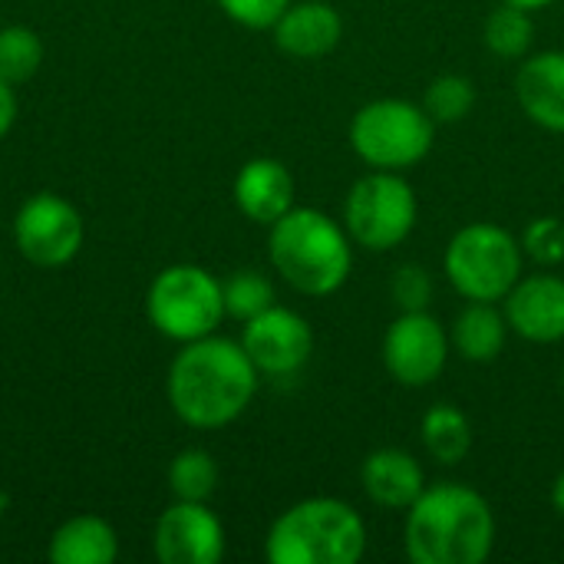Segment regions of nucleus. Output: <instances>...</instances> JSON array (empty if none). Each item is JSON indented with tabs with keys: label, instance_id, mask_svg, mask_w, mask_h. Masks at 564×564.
Here are the masks:
<instances>
[{
	"label": "nucleus",
	"instance_id": "f257e3e1",
	"mask_svg": "<svg viewBox=\"0 0 564 564\" xmlns=\"http://www.w3.org/2000/svg\"><path fill=\"white\" fill-rule=\"evenodd\" d=\"M258 367L241 340L202 337L185 344L169 370V403L175 416L195 430H221L235 423L258 393Z\"/></svg>",
	"mask_w": 564,
	"mask_h": 564
},
{
	"label": "nucleus",
	"instance_id": "f03ea898",
	"mask_svg": "<svg viewBox=\"0 0 564 564\" xmlns=\"http://www.w3.org/2000/svg\"><path fill=\"white\" fill-rule=\"evenodd\" d=\"M403 549L413 564H482L496 549V516L463 482L426 486L406 509Z\"/></svg>",
	"mask_w": 564,
	"mask_h": 564
},
{
	"label": "nucleus",
	"instance_id": "7ed1b4c3",
	"mask_svg": "<svg viewBox=\"0 0 564 564\" xmlns=\"http://www.w3.org/2000/svg\"><path fill=\"white\" fill-rule=\"evenodd\" d=\"M344 225L317 208H291L271 225L268 258L274 271L304 297L337 294L354 268V248Z\"/></svg>",
	"mask_w": 564,
	"mask_h": 564
},
{
	"label": "nucleus",
	"instance_id": "20e7f679",
	"mask_svg": "<svg viewBox=\"0 0 564 564\" xmlns=\"http://www.w3.org/2000/svg\"><path fill=\"white\" fill-rule=\"evenodd\" d=\"M264 555L271 564H357L367 555V525L350 502L314 496L274 519Z\"/></svg>",
	"mask_w": 564,
	"mask_h": 564
},
{
	"label": "nucleus",
	"instance_id": "39448f33",
	"mask_svg": "<svg viewBox=\"0 0 564 564\" xmlns=\"http://www.w3.org/2000/svg\"><path fill=\"white\" fill-rule=\"evenodd\" d=\"M522 264H525L522 241L496 221L463 225L449 238L443 254V271L466 301L502 304V297L522 278Z\"/></svg>",
	"mask_w": 564,
	"mask_h": 564
},
{
	"label": "nucleus",
	"instance_id": "423d86ee",
	"mask_svg": "<svg viewBox=\"0 0 564 564\" xmlns=\"http://www.w3.org/2000/svg\"><path fill=\"white\" fill-rule=\"evenodd\" d=\"M436 122L406 99H373L350 119V145L370 169L406 172L433 149Z\"/></svg>",
	"mask_w": 564,
	"mask_h": 564
},
{
	"label": "nucleus",
	"instance_id": "0eeeda50",
	"mask_svg": "<svg viewBox=\"0 0 564 564\" xmlns=\"http://www.w3.org/2000/svg\"><path fill=\"white\" fill-rule=\"evenodd\" d=\"M420 218L416 192L403 178V172L373 169L357 178L344 198V228L354 245L367 251H393L400 248Z\"/></svg>",
	"mask_w": 564,
	"mask_h": 564
},
{
	"label": "nucleus",
	"instance_id": "6e6552de",
	"mask_svg": "<svg viewBox=\"0 0 564 564\" xmlns=\"http://www.w3.org/2000/svg\"><path fill=\"white\" fill-rule=\"evenodd\" d=\"M145 314L169 340H202L215 334L225 317L221 281L198 264H172L152 281L145 294Z\"/></svg>",
	"mask_w": 564,
	"mask_h": 564
},
{
	"label": "nucleus",
	"instance_id": "1a4fd4ad",
	"mask_svg": "<svg viewBox=\"0 0 564 564\" xmlns=\"http://www.w3.org/2000/svg\"><path fill=\"white\" fill-rule=\"evenodd\" d=\"M449 330L430 311H400V317L383 334V367L387 373L410 390H423L446 370L449 360Z\"/></svg>",
	"mask_w": 564,
	"mask_h": 564
},
{
	"label": "nucleus",
	"instance_id": "9d476101",
	"mask_svg": "<svg viewBox=\"0 0 564 564\" xmlns=\"http://www.w3.org/2000/svg\"><path fill=\"white\" fill-rule=\"evenodd\" d=\"M13 238L26 261L40 268H59L73 261L83 245V218L66 198L40 192L17 212Z\"/></svg>",
	"mask_w": 564,
	"mask_h": 564
},
{
	"label": "nucleus",
	"instance_id": "9b49d317",
	"mask_svg": "<svg viewBox=\"0 0 564 564\" xmlns=\"http://www.w3.org/2000/svg\"><path fill=\"white\" fill-rule=\"evenodd\" d=\"M241 347L264 377H294L307 367L314 354L311 324L291 307H268L264 314L245 321Z\"/></svg>",
	"mask_w": 564,
	"mask_h": 564
},
{
	"label": "nucleus",
	"instance_id": "f8f14e48",
	"mask_svg": "<svg viewBox=\"0 0 564 564\" xmlns=\"http://www.w3.org/2000/svg\"><path fill=\"white\" fill-rule=\"evenodd\" d=\"M152 549L162 564H218L225 555V529L205 502L175 499L155 522Z\"/></svg>",
	"mask_w": 564,
	"mask_h": 564
},
{
	"label": "nucleus",
	"instance_id": "ddd939ff",
	"mask_svg": "<svg viewBox=\"0 0 564 564\" xmlns=\"http://www.w3.org/2000/svg\"><path fill=\"white\" fill-rule=\"evenodd\" d=\"M509 330L529 344L564 340V278L558 274H522L502 297Z\"/></svg>",
	"mask_w": 564,
	"mask_h": 564
},
{
	"label": "nucleus",
	"instance_id": "4468645a",
	"mask_svg": "<svg viewBox=\"0 0 564 564\" xmlns=\"http://www.w3.org/2000/svg\"><path fill=\"white\" fill-rule=\"evenodd\" d=\"M271 30L281 53L294 59H321L337 50L344 36V20L327 0H297L278 17Z\"/></svg>",
	"mask_w": 564,
	"mask_h": 564
},
{
	"label": "nucleus",
	"instance_id": "2eb2a0df",
	"mask_svg": "<svg viewBox=\"0 0 564 564\" xmlns=\"http://www.w3.org/2000/svg\"><path fill=\"white\" fill-rule=\"evenodd\" d=\"M360 486L367 499L390 512H406L426 489V473L406 449H373L360 466Z\"/></svg>",
	"mask_w": 564,
	"mask_h": 564
},
{
	"label": "nucleus",
	"instance_id": "dca6fc26",
	"mask_svg": "<svg viewBox=\"0 0 564 564\" xmlns=\"http://www.w3.org/2000/svg\"><path fill=\"white\" fill-rule=\"evenodd\" d=\"M516 99L535 126L564 132V50H545L522 59L516 73Z\"/></svg>",
	"mask_w": 564,
	"mask_h": 564
},
{
	"label": "nucleus",
	"instance_id": "f3484780",
	"mask_svg": "<svg viewBox=\"0 0 564 564\" xmlns=\"http://www.w3.org/2000/svg\"><path fill=\"white\" fill-rule=\"evenodd\" d=\"M235 202L245 218L271 228L294 208V175L278 159H251L235 178Z\"/></svg>",
	"mask_w": 564,
	"mask_h": 564
},
{
	"label": "nucleus",
	"instance_id": "a211bd4d",
	"mask_svg": "<svg viewBox=\"0 0 564 564\" xmlns=\"http://www.w3.org/2000/svg\"><path fill=\"white\" fill-rule=\"evenodd\" d=\"M506 340H509V321H506V311L492 301H469L449 327L453 350L469 364L499 360V354L506 350Z\"/></svg>",
	"mask_w": 564,
	"mask_h": 564
},
{
	"label": "nucleus",
	"instance_id": "6ab92c4d",
	"mask_svg": "<svg viewBox=\"0 0 564 564\" xmlns=\"http://www.w3.org/2000/svg\"><path fill=\"white\" fill-rule=\"evenodd\" d=\"M116 555L119 539L99 516H76L50 539V562L56 564H112Z\"/></svg>",
	"mask_w": 564,
	"mask_h": 564
},
{
	"label": "nucleus",
	"instance_id": "aec40b11",
	"mask_svg": "<svg viewBox=\"0 0 564 564\" xmlns=\"http://www.w3.org/2000/svg\"><path fill=\"white\" fill-rule=\"evenodd\" d=\"M420 440H423V449L440 466H459L469 456V449H473L469 416L459 406H453V403H436V406H430L423 413Z\"/></svg>",
	"mask_w": 564,
	"mask_h": 564
},
{
	"label": "nucleus",
	"instance_id": "412c9836",
	"mask_svg": "<svg viewBox=\"0 0 564 564\" xmlns=\"http://www.w3.org/2000/svg\"><path fill=\"white\" fill-rule=\"evenodd\" d=\"M482 40L486 46L499 56V59H525L535 40V20L532 10L516 7V3H499L482 26Z\"/></svg>",
	"mask_w": 564,
	"mask_h": 564
},
{
	"label": "nucleus",
	"instance_id": "4be33fe9",
	"mask_svg": "<svg viewBox=\"0 0 564 564\" xmlns=\"http://www.w3.org/2000/svg\"><path fill=\"white\" fill-rule=\"evenodd\" d=\"M426 116L436 122V126H453V122H463L473 109H476V86L469 76H459V73H446V76H436L426 93H423V102Z\"/></svg>",
	"mask_w": 564,
	"mask_h": 564
},
{
	"label": "nucleus",
	"instance_id": "5701e85b",
	"mask_svg": "<svg viewBox=\"0 0 564 564\" xmlns=\"http://www.w3.org/2000/svg\"><path fill=\"white\" fill-rule=\"evenodd\" d=\"M218 486V466L205 449H185L169 466V489L182 502H208Z\"/></svg>",
	"mask_w": 564,
	"mask_h": 564
},
{
	"label": "nucleus",
	"instance_id": "b1692460",
	"mask_svg": "<svg viewBox=\"0 0 564 564\" xmlns=\"http://www.w3.org/2000/svg\"><path fill=\"white\" fill-rule=\"evenodd\" d=\"M221 294L225 317H235L241 324L274 307V284L261 271H235L228 281H221Z\"/></svg>",
	"mask_w": 564,
	"mask_h": 564
},
{
	"label": "nucleus",
	"instance_id": "393cba45",
	"mask_svg": "<svg viewBox=\"0 0 564 564\" xmlns=\"http://www.w3.org/2000/svg\"><path fill=\"white\" fill-rule=\"evenodd\" d=\"M43 63V43L30 26L0 30V79L17 86L26 83Z\"/></svg>",
	"mask_w": 564,
	"mask_h": 564
},
{
	"label": "nucleus",
	"instance_id": "a878e982",
	"mask_svg": "<svg viewBox=\"0 0 564 564\" xmlns=\"http://www.w3.org/2000/svg\"><path fill=\"white\" fill-rule=\"evenodd\" d=\"M519 241L525 258L535 261L539 268H555L564 261V221L555 215L532 218Z\"/></svg>",
	"mask_w": 564,
	"mask_h": 564
},
{
	"label": "nucleus",
	"instance_id": "bb28decb",
	"mask_svg": "<svg viewBox=\"0 0 564 564\" xmlns=\"http://www.w3.org/2000/svg\"><path fill=\"white\" fill-rule=\"evenodd\" d=\"M390 297L400 311H430L433 278L423 264H400L390 281Z\"/></svg>",
	"mask_w": 564,
	"mask_h": 564
},
{
	"label": "nucleus",
	"instance_id": "cd10ccee",
	"mask_svg": "<svg viewBox=\"0 0 564 564\" xmlns=\"http://www.w3.org/2000/svg\"><path fill=\"white\" fill-rule=\"evenodd\" d=\"M291 3L294 0H218V7L248 30H271Z\"/></svg>",
	"mask_w": 564,
	"mask_h": 564
},
{
	"label": "nucleus",
	"instance_id": "c85d7f7f",
	"mask_svg": "<svg viewBox=\"0 0 564 564\" xmlns=\"http://www.w3.org/2000/svg\"><path fill=\"white\" fill-rule=\"evenodd\" d=\"M13 119H17V96H13V86L0 79V139L10 132Z\"/></svg>",
	"mask_w": 564,
	"mask_h": 564
},
{
	"label": "nucleus",
	"instance_id": "c756f323",
	"mask_svg": "<svg viewBox=\"0 0 564 564\" xmlns=\"http://www.w3.org/2000/svg\"><path fill=\"white\" fill-rule=\"evenodd\" d=\"M552 506H555V512L564 519V469L558 473L555 486H552Z\"/></svg>",
	"mask_w": 564,
	"mask_h": 564
},
{
	"label": "nucleus",
	"instance_id": "7c9ffc66",
	"mask_svg": "<svg viewBox=\"0 0 564 564\" xmlns=\"http://www.w3.org/2000/svg\"><path fill=\"white\" fill-rule=\"evenodd\" d=\"M506 3H516V7H525V10H545V7H552L555 0H506Z\"/></svg>",
	"mask_w": 564,
	"mask_h": 564
},
{
	"label": "nucleus",
	"instance_id": "2f4dec72",
	"mask_svg": "<svg viewBox=\"0 0 564 564\" xmlns=\"http://www.w3.org/2000/svg\"><path fill=\"white\" fill-rule=\"evenodd\" d=\"M0 516H3V496H0Z\"/></svg>",
	"mask_w": 564,
	"mask_h": 564
},
{
	"label": "nucleus",
	"instance_id": "473e14b6",
	"mask_svg": "<svg viewBox=\"0 0 564 564\" xmlns=\"http://www.w3.org/2000/svg\"><path fill=\"white\" fill-rule=\"evenodd\" d=\"M562 383H564V367H562Z\"/></svg>",
	"mask_w": 564,
	"mask_h": 564
}]
</instances>
